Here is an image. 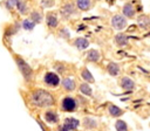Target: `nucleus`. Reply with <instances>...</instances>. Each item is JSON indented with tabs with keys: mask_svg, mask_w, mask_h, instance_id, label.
I'll return each mask as SVG.
<instances>
[{
	"mask_svg": "<svg viewBox=\"0 0 150 131\" xmlns=\"http://www.w3.org/2000/svg\"><path fill=\"white\" fill-rule=\"evenodd\" d=\"M32 101L35 105L40 106V108H43V106H50L53 105L54 103V99H53V96L47 92L46 90H42V89H39V90H35L33 94H32Z\"/></svg>",
	"mask_w": 150,
	"mask_h": 131,
	"instance_id": "nucleus-1",
	"label": "nucleus"
},
{
	"mask_svg": "<svg viewBox=\"0 0 150 131\" xmlns=\"http://www.w3.org/2000/svg\"><path fill=\"white\" fill-rule=\"evenodd\" d=\"M15 61H16V63H18V67H19L21 74L23 75V77H25L27 81H29V80L32 78V76H33L32 68H30V67H29V66H28L21 57H16Z\"/></svg>",
	"mask_w": 150,
	"mask_h": 131,
	"instance_id": "nucleus-2",
	"label": "nucleus"
},
{
	"mask_svg": "<svg viewBox=\"0 0 150 131\" xmlns=\"http://www.w3.org/2000/svg\"><path fill=\"white\" fill-rule=\"evenodd\" d=\"M111 25H112L114 28L121 30V29L127 27V19L123 15H121V14H116L111 19Z\"/></svg>",
	"mask_w": 150,
	"mask_h": 131,
	"instance_id": "nucleus-3",
	"label": "nucleus"
},
{
	"mask_svg": "<svg viewBox=\"0 0 150 131\" xmlns=\"http://www.w3.org/2000/svg\"><path fill=\"white\" fill-rule=\"evenodd\" d=\"M76 108H77V103H76V101L74 98H71V97L63 98V101H62V109L63 110H66V111H73Z\"/></svg>",
	"mask_w": 150,
	"mask_h": 131,
	"instance_id": "nucleus-4",
	"label": "nucleus"
},
{
	"mask_svg": "<svg viewBox=\"0 0 150 131\" xmlns=\"http://www.w3.org/2000/svg\"><path fill=\"white\" fill-rule=\"evenodd\" d=\"M45 83L50 87H56L60 83V77L54 73H47L45 75Z\"/></svg>",
	"mask_w": 150,
	"mask_h": 131,
	"instance_id": "nucleus-5",
	"label": "nucleus"
},
{
	"mask_svg": "<svg viewBox=\"0 0 150 131\" xmlns=\"http://www.w3.org/2000/svg\"><path fill=\"white\" fill-rule=\"evenodd\" d=\"M79 125H80V122H79L77 119L73 118V117H68V118H66L64 122H63V126H64L68 131H69V130H75V129H77Z\"/></svg>",
	"mask_w": 150,
	"mask_h": 131,
	"instance_id": "nucleus-6",
	"label": "nucleus"
},
{
	"mask_svg": "<svg viewBox=\"0 0 150 131\" xmlns=\"http://www.w3.org/2000/svg\"><path fill=\"white\" fill-rule=\"evenodd\" d=\"M74 13H75V7H74V5L70 4V2L63 5L62 8H61V14H62L64 18H68V16L73 15Z\"/></svg>",
	"mask_w": 150,
	"mask_h": 131,
	"instance_id": "nucleus-7",
	"label": "nucleus"
},
{
	"mask_svg": "<svg viewBox=\"0 0 150 131\" xmlns=\"http://www.w3.org/2000/svg\"><path fill=\"white\" fill-rule=\"evenodd\" d=\"M46 22L49 27L52 28H55L57 25H59V20H57V16L53 13H48L47 16H46Z\"/></svg>",
	"mask_w": 150,
	"mask_h": 131,
	"instance_id": "nucleus-8",
	"label": "nucleus"
},
{
	"mask_svg": "<svg viewBox=\"0 0 150 131\" xmlns=\"http://www.w3.org/2000/svg\"><path fill=\"white\" fill-rule=\"evenodd\" d=\"M122 12H123L124 16H128V18H134L135 16V8H134V6L131 4H125L123 6Z\"/></svg>",
	"mask_w": 150,
	"mask_h": 131,
	"instance_id": "nucleus-9",
	"label": "nucleus"
},
{
	"mask_svg": "<svg viewBox=\"0 0 150 131\" xmlns=\"http://www.w3.org/2000/svg\"><path fill=\"white\" fill-rule=\"evenodd\" d=\"M115 42H116L117 46L124 47V46L128 43V36H127L124 33H118V34L115 36Z\"/></svg>",
	"mask_w": 150,
	"mask_h": 131,
	"instance_id": "nucleus-10",
	"label": "nucleus"
},
{
	"mask_svg": "<svg viewBox=\"0 0 150 131\" xmlns=\"http://www.w3.org/2000/svg\"><path fill=\"white\" fill-rule=\"evenodd\" d=\"M121 87L123 89H125V90H131V89H134L135 83H134V81L131 78H129V77L125 76V77H123L121 80Z\"/></svg>",
	"mask_w": 150,
	"mask_h": 131,
	"instance_id": "nucleus-11",
	"label": "nucleus"
},
{
	"mask_svg": "<svg viewBox=\"0 0 150 131\" xmlns=\"http://www.w3.org/2000/svg\"><path fill=\"white\" fill-rule=\"evenodd\" d=\"M74 44H75V47H76L77 49L83 50V49H86V48L89 46V41H88L87 39H84V37H79V39L75 40Z\"/></svg>",
	"mask_w": 150,
	"mask_h": 131,
	"instance_id": "nucleus-12",
	"label": "nucleus"
},
{
	"mask_svg": "<svg viewBox=\"0 0 150 131\" xmlns=\"http://www.w3.org/2000/svg\"><path fill=\"white\" fill-rule=\"evenodd\" d=\"M62 87L67 91H73L75 89V81L73 78H64L62 80Z\"/></svg>",
	"mask_w": 150,
	"mask_h": 131,
	"instance_id": "nucleus-13",
	"label": "nucleus"
},
{
	"mask_svg": "<svg viewBox=\"0 0 150 131\" xmlns=\"http://www.w3.org/2000/svg\"><path fill=\"white\" fill-rule=\"evenodd\" d=\"M45 119H46L48 123H50V124H55V123H57V120H59V116H57V113L54 112V111H47V112L45 113Z\"/></svg>",
	"mask_w": 150,
	"mask_h": 131,
	"instance_id": "nucleus-14",
	"label": "nucleus"
},
{
	"mask_svg": "<svg viewBox=\"0 0 150 131\" xmlns=\"http://www.w3.org/2000/svg\"><path fill=\"white\" fill-rule=\"evenodd\" d=\"M137 21H138V25H139L141 28L146 29V28L150 27V19H149V16H146V15H141V16L137 19Z\"/></svg>",
	"mask_w": 150,
	"mask_h": 131,
	"instance_id": "nucleus-15",
	"label": "nucleus"
},
{
	"mask_svg": "<svg viewBox=\"0 0 150 131\" xmlns=\"http://www.w3.org/2000/svg\"><path fill=\"white\" fill-rule=\"evenodd\" d=\"M87 58L89 61H91V62H97L100 60V53H98V50H96V49L89 50L88 51V55H87Z\"/></svg>",
	"mask_w": 150,
	"mask_h": 131,
	"instance_id": "nucleus-16",
	"label": "nucleus"
},
{
	"mask_svg": "<svg viewBox=\"0 0 150 131\" xmlns=\"http://www.w3.org/2000/svg\"><path fill=\"white\" fill-rule=\"evenodd\" d=\"M107 69H108V73H109L111 76H116V75L120 73V67H118V64L115 63V62L109 63Z\"/></svg>",
	"mask_w": 150,
	"mask_h": 131,
	"instance_id": "nucleus-17",
	"label": "nucleus"
},
{
	"mask_svg": "<svg viewBox=\"0 0 150 131\" xmlns=\"http://www.w3.org/2000/svg\"><path fill=\"white\" fill-rule=\"evenodd\" d=\"M109 113L111 115V116H114V117H118V116H121L122 113H123V110L122 109H120L118 106H116V105H109Z\"/></svg>",
	"mask_w": 150,
	"mask_h": 131,
	"instance_id": "nucleus-18",
	"label": "nucleus"
},
{
	"mask_svg": "<svg viewBox=\"0 0 150 131\" xmlns=\"http://www.w3.org/2000/svg\"><path fill=\"white\" fill-rule=\"evenodd\" d=\"M83 125H84L86 129H94V127L97 126L96 120L93 119V118H90V117H86V118L83 119Z\"/></svg>",
	"mask_w": 150,
	"mask_h": 131,
	"instance_id": "nucleus-19",
	"label": "nucleus"
},
{
	"mask_svg": "<svg viewBox=\"0 0 150 131\" xmlns=\"http://www.w3.org/2000/svg\"><path fill=\"white\" fill-rule=\"evenodd\" d=\"M90 5H91V1H89V0H77V1H76V6H77L80 9H82V11L89 9Z\"/></svg>",
	"mask_w": 150,
	"mask_h": 131,
	"instance_id": "nucleus-20",
	"label": "nucleus"
},
{
	"mask_svg": "<svg viewBox=\"0 0 150 131\" xmlns=\"http://www.w3.org/2000/svg\"><path fill=\"white\" fill-rule=\"evenodd\" d=\"M30 18H32V21L34 22V23H39V22H41V20H42V14L39 12V11H33L32 13H30Z\"/></svg>",
	"mask_w": 150,
	"mask_h": 131,
	"instance_id": "nucleus-21",
	"label": "nucleus"
},
{
	"mask_svg": "<svg viewBox=\"0 0 150 131\" xmlns=\"http://www.w3.org/2000/svg\"><path fill=\"white\" fill-rule=\"evenodd\" d=\"M80 90H81L82 94H84V95H87V96H91V94H93L91 88H90L89 84H87V83H82V84L80 85Z\"/></svg>",
	"mask_w": 150,
	"mask_h": 131,
	"instance_id": "nucleus-22",
	"label": "nucleus"
},
{
	"mask_svg": "<svg viewBox=\"0 0 150 131\" xmlns=\"http://www.w3.org/2000/svg\"><path fill=\"white\" fill-rule=\"evenodd\" d=\"M81 75H82V78L84 81H87V82H94V77H93V75L90 74V71L88 69H83L82 73H81Z\"/></svg>",
	"mask_w": 150,
	"mask_h": 131,
	"instance_id": "nucleus-23",
	"label": "nucleus"
},
{
	"mask_svg": "<svg viewBox=\"0 0 150 131\" xmlns=\"http://www.w3.org/2000/svg\"><path fill=\"white\" fill-rule=\"evenodd\" d=\"M115 127L117 131H128V125L124 120H117L116 124H115Z\"/></svg>",
	"mask_w": 150,
	"mask_h": 131,
	"instance_id": "nucleus-24",
	"label": "nucleus"
},
{
	"mask_svg": "<svg viewBox=\"0 0 150 131\" xmlns=\"http://www.w3.org/2000/svg\"><path fill=\"white\" fill-rule=\"evenodd\" d=\"M16 7H18V9L21 14L27 13V4L25 1H16Z\"/></svg>",
	"mask_w": 150,
	"mask_h": 131,
	"instance_id": "nucleus-25",
	"label": "nucleus"
},
{
	"mask_svg": "<svg viewBox=\"0 0 150 131\" xmlns=\"http://www.w3.org/2000/svg\"><path fill=\"white\" fill-rule=\"evenodd\" d=\"M22 26H23V28H25L26 30H32V29L34 28L35 23H34L32 20H25L23 23H22Z\"/></svg>",
	"mask_w": 150,
	"mask_h": 131,
	"instance_id": "nucleus-26",
	"label": "nucleus"
},
{
	"mask_svg": "<svg viewBox=\"0 0 150 131\" xmlns=\"http://www.w3.org/2000/svg\"><path fill=\"white\" fill-rule=\"evenodd\" d=\"M41 4L46 7H49V6H54V1H41Z\"/></svg>",
	"mask_w": 150,
	"mask_h": 131,
	"instance_id": "nucleus-27",
	"label": "nucleus"
},
{
	"mask_svg": "<svg viewBox=\"0 0 150 131\" xmlns=\"http://www.w3.org/2000/svg\"><path fill=\"white\" fill-rule=\"evenodd\" d=\"M59 131H68V130L62 125V126H60V127H59Z\"/></svg>",
	"mask_w": 150,
	"mask_h": 131,
	"instance_id": "nucleus-28",
	"label": "nucleus"
}]
</instances>
